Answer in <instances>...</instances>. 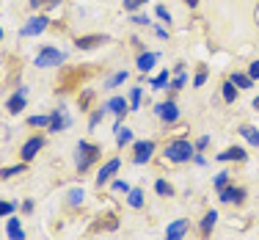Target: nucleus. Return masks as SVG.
<instances>
[{
  "instance_id": "25",
  "label": "nucleus",
  "mask_w": 259,
  "mask_h": 240,
  "mask_svg": "<svg viewBox=\"0 0 259 240\" xmlns=\"http://www.w3.org/2000/svg\"><path fill=\"white\" fill-rule=\"evenodd\" d=\"M141 94H144V89H141V86H138V89H133V94H130V108H133V110L141 108Z\"/></svg>"
},
{
  "instance_id": "34",
  "label": "nucleus",
  "mask_w": 259,
  "mask_h": 240,
  "mask_svg": "<svg viewBox=\"0 0 259 240\" xmlns=\"http://www.w3.org/2000/svg\"><path fill=\"white\" fill-rule=\"evenodd\" d=\"M248 77L251 80H259V61H254V64L248 66Z\"/></svg>"
},
{
  "instance_id": "4",
  "label": "nucleus",
  "mask_w": 259,
  "mask_h": 240,
  "mask_svg": "<svg viewBox=\"0 0 259 240\" xmlns=\"http://www.w3.org/2000/svg\"><path fill=\"white\" fill-rule=\"evenodd\" d=\"M157 116L171 125V122L180 119V108H177V102H171V100H168V102H160V105H157Z\"/></svg>"
},
{
  "instance_id": "16",
  "label": "nucleus",
  "mask_w": 259,
  "mask_h": 240,
  "mask_svg": "<svg viewBox=\"0 0 259 240\" xmlns=\"http://www.w3.org/2000/svg\"><path fill=\"white\" fill-rule=\"evenodd\" d=\"M6 232H9V237H14V240H25V232H22V226H20V221H17V218L9 221Z\"/></svg>"
},
{
  "instance_id": "32",
  "label": "nucleus",
  "mask_w": 259,
  "mask_h": 240,
  "mask_svg": "<svg viewBox=\"0 0 259 240\" xmlns=\"http://www.w3.org/2000/svg\"><path fill=\"white\" fill-rule=\"evenodd\" d=\"M14 213V205H11V202H0V218H3V215H11Z\"/></svg>"
},
{
  "instance_id": "3",
  "label": "nucleus",
  "mask_w": 259,
  "mask_h": 240,
  "mask_svg": "<svg viewBox=\"0 0 259 240\" xmlns=\"http://www.w3.org/2000/svg\"><path fill=\"white\" fill-rule=\"evenodd\" d=\"M61 61H64V55L55 50V47H45V50L36 55V66H41V69H47V66H58Z\"/></svg>"
},
{
  "instance_id": "19",
  "label": "nucleus",
  "mask_w": 259,
  "mask_h": 240,
  "mask_svg": "<svg viewBox=\"0 0 259 240\" xmlns=\"http://www.w3.org/2000/svg\"><path fill=\"white\" fill-rule=\"evenodd\" d=\"M130 207H135V210H138V207H144V190H141V188H133V190H130Z\"/></svg>"
},
{
  "instance_id": "2",
  "label": "nucleus",
  "mask_w": 259,
  "mask_h": 240,
  "mask_svg": "<svg viewBox=\"0 0 259 240\" xmlns=\"http://www.w3.org/2000/svg\"><path fill=\"white\" fill-rule=\"evenodd\" d=\"M100 157V146L89 144V141H80L77 144V169L80 171H89V166Z\"/></svg>"
},
{
  "instance_id": "41",
  "label": "nucleus",
  "mask_w": 259,
  "mask_h": 240,
  "mask_svg": "<svg viewBox=\"0 0 259 240\" xmlns=\"http://www.w3.org/2000/svg\"><path fill=\"white\" fill-rule=\"evenodd\" d=\"M207 144H209V138H207V135H204V138H199V141H196V149H204Z\"/></svg>"
},
{
  "instance_id": "23",
  "label": "nucleus",
  "mask_w": 259,
  "mask_h": 240,
  "mask_svg": "<svg viewBox=\"0 0 259 240\" xmlns=\"http://www.w3.org/2000/svg\"><path fill=\"white\" fill-rule=\"evenodd\" d=\"M224 100H226V102H234V100H237V89H234L232 80H229V83H224Z\"/></svg>"
},
{
  "instance_id": "27",
  "label": "nucleus",
  "mask_w": 259,
  "mask_h": 240,
  "mask_svg": "<svg viewBox=\"0 0 259 240\" xmlns=\"http://www.w3.org/2000/svg\"><path fill=\"white\" fill-rule=\"evenodd\" d=\"M240 133H243V138H248L251 144H256V146H259V133L254 130V127H243Z\"/></svg>"
},
{
  "instance_id": "31",
  "label": "nucleus",
  "mask_w": 259,
  "mask_h": 240,
  "mask_svg": "<svg viewBox=\"0 0 259 240\" xmlns=\"http://www.w3.org/2000/svg\"><path fill=\"white\" fill-rule=\"evenodd\" d=\"M165 83H168V72H163V75H157L155 80H152V89H163Z\"/></svg>"
},
{
  "instance_id": "29",
  "label": "nucleus",
  "mask_w": 259,
  "mask_h": 240,
  "mask_svg": "<svg viewBox=\"0 0 259 240\" xmlns=\"http://www.w3.org/2000/svg\"><path fill=\"white\" fill-rule=\"evenodd\" d=\"M22 171H25V166H14V169H3V171H0V177L9 180V177H14V174H22Z\"/></svg>"
},
{
  "instance_id": "24",
  "label": "nucleus",
  "mask_w": 259,
  "mask_h": 240,
  "mask_svg": "<svg viewBox=\"0 0 259 240\" xmlns=\"http://www.w3.org/2000/svg\"><path fill=\"white\" fill-rule=\"evenodd\" d=\"M124 80H127V72H116V75L110 77L108 83H105V89H116V86H121Z\"/></svg>"
},
{
  "instance_id": "43",
  "label": "nucleus",
  "mask_w": 259,
  "mask_h": 240,
  "mask_svg": "<svg viewBox=\"0 0 259 240\" xmlns=\"http://www.w3.org/2000/svg\"><path fill=\"white\" fill-rule=\"evenodd\" d=\"M0 39H3V30H0Z\"/></svg>"
},
{
  "instance_id": "35",
  "label": "nucleus",
  "mask_w": 259,
  "mask_h": 240,
  "mask_svg": "<svg viewBox=\"0 0 259 240\" xmlns=\"http://www.w3.org/2000/svg\"><path fill=\"white\" fill-rule=\"evenodd\" d=\"M157 17H160V20H165V22H171V14H168L165 6H157Z\"/></svg>"
},
{
  "instance_id": "12",
  "label": "nucleus",
  "mask_w": 259,
  "mask_h": 240,
  "mask_svg": "<svg viewBox=\"0 0 259 240\" xmlns=\"http://www.w3.org/2000/svg\"><path fill=\"white\" fill-rule=\"evenodd\" d=\"M105 36H80V39L75 42V45L80 47V50H94V47H100V45H105Z\"/></svg>"
},
{
  "instance_id": "36",
  "label": "nucleus",
  "mask_w": 259,
  "mask_h": 240,
  "mask_svg": "<svg viewBox=\"0 0 259 240\" xmlns=\"http://www.w3.org/2000/svg\"><path fill=\"white\" fill-rule=\"evenodd\" d=\"M182 86H185V75H182V72H180V77H177L174 83H171V91H180Z\"/></svg>"
},
{
  "instance_id": "39",
  "label": "nucleus",
  "mask_w": 259,
  "mask_h": 240,
  "mask_svg": "<svg viewBox=\"0 0 259 240\" xmlns=\"http://www.w3.org/2000/svg\"><path fill=\"white\" fill-rule=\"evenodd\" d=\"M133 22H135V25H149V17H141V14H135V17H133Z\"/></svg>"
},
{
  "instance_id": "13",
  "label": "nucleus",
  "mask_w": 259,
  "mask_h": 240,
  "mask_svg": "<svg viewBox=\"0 0 259 240\" xmlns=\"http://www.w3.org/2000/svg\"><path fill=\"white\" fill-rule=\"evenodd\" d=\"M22 108H25V89H17V94L9 100V110L11 113H20Z\"/></svg>"
},
{
  "instance_id": "26",
  "label": "nucleus",
  "mask_w": 259,
  "mask_h": 240,
  "mask_svg": "<svg viewBox=\"0 0 259 240\" xmlns=\"http://www.w3.org/2000/svg\"><path fill=\"white\" fill-rule=\"evenodd\" d=\"M53 116H30V125L33 127H50Z\"/></svg>"
},
{
  "instance_id": "6",
  "label": "nucleus",
  "mask_w": 259,
  "mask_h": 240,
  "mask_svg": "<svg viewBox=\"0 0 259 240\" xmlns=\"http://www.w3.org/2000/svg\"><path fill=\"white\" fill-rule=\"evenodd\" d=\"M152 152H155V144H152V141H138V144H135V163H146V160L152 157Z\"/></svg>"
},
{
  "instance_id": "1",
  "label": "nucleus",
  "mask_w": 259,
  "mask_h": 240,
  "mask_svg": "<svg viewBox=\"0 0 259 240\" xmlns=\"http://www.w3.org/2000/svg\"><path fill=\"white\" fill-rule=\"evenodd\" d=\"M193 152H196V146L190 144V141H185V138H177V141H171V144L165 146V157H168L171 163H185V160L193 157Z\"/></svg>"
},
{
  "instance_id": "10",
  "label": "nucleus",
  "mask_w": 259,
  "mask_h": 240,
  "mask_svg": "<svg viewBox=\"0 0 259 240\" xmlns=\"http://www.w3.org/2000/svg\"><path fill=\"white\" fill-rule=\"evenodd\" d=\"M41 144H45V138H30V141H25V146H22V160H33L36 157V152L41 149Z\"/></svg>"
},
{
  "instance_id": "15",
  "label": "nucleus",
  "mask_w": 259,
  "mask_h": 240,
  "mask_svg": "<svg viewBox=\"0 0 259 240\" xmlns=\"http://www.w3.org/2000/svg\"><path fill=\"white\" fill-rule=\"evenodd\" d=\"M64 127H69V119L64 116V110H55V113H53V122H50V130L58 133V130H64Z\"/></svg>"
},
{
  "instance_id": "8",
  "label": "nucleus",
  "mask_w": 259,
  "mask_h": 240,
  "mask_svg": "<svg viewBox=\"0 0 259 240\" xmlns=\"http://www.w3.org/2000/svg\"><path fill=\"white\" fill-rule=\"evenodd\" d=\"M218 196H221V202H243L245 199V190L243 188H234V185H226V188H221L218 190Z\"/></svg>"
},
{
  "instance_id": "38",
  "label": "nucleus",
  "mask_w": 259,
  "mask_h": 240,
  "mask_svg": "<svg viewBox=\"0 0 259 240\" xmlns=\"http://www.w3.org/2000/svg\"><path fill=\"white\" fill-rule=\"evenodd\" d=\"M204 80H207V72H204V69H201V72H199V75H196V77H193V86H204Z\"/></svg>"
},
{
  "instance_id": "5",
  "label": "nucleus",
  "mask_w": 259,
  "mask_h": 240,
  "mask_svg": "<svg viewBox=\"0 0 259 240\" xmlns=\"http://www.w3.org/2000/svg\"><path fill=\"white\" fill-rule=\"evenodd\" d=\"M119 166H121V160H119V157L108 160V163H105L102 169H100V174H97V185H105V182H108L110 177L116 174V171H119Z\"/></svg>"
},
{
  "instance_id": "20",
  "label": "nucleus",
  "mask_w": 259,
  "mask_h": 240,
  "mask_svg": "<svg viewBox=\"0 0 259 240\" xmlns=\"http://www.w3.org/2000/svg\"><path fill=\"white\" fill-rule=\"evenodd\" d=\"M215 221H218V213H215V210H209V213L204 215V221H201V232H204V235H209V232H212Z\"/></svg>"
},
{
  "instance_id": "30",
  "label": "nucleus",
  "mask_w": 259,
  "mask_h": 240,
  "mask_svg": "<svg viewBox=\"0 0 259 240\" xmlns=\"http://www.w3.org/2000/svg\"><path fill=\"white\" fill-rule=\"evenodd\" d=\"M226 185H229V174H226V171H221V174L218 177H215V188H226Z\"/></svg>"
},
{
  "instance_id": "21",
  "label": "nucleus",
  "mask_w": 259,
  "mask_h": 240,
  "mask_svg": "<svg viewBox=\"0 0 259 240\" xmlns=\"http://www.w3.org/2000/svg\"><path fill=\"white\" fill-rule=\"evenodd\" d=\"M232 83L237 86V89H251V77L248 75H240V72H234V75H232Z\"/></svg>"
},
{
  "instance_id": "22",
  "label": "nucleus",
  "mask_w": 259,
  "mask_h": 240,
  "mask_svg": "<svg viewBox=\"0 0 259 240\" xmlns=\"http://www.w3.org/2000/svg\"><path fill=\"white\" fill-rule=\"evenodd\" d=\"M83 196H85L83 188H72V190H69V205H72V207L83 205Z\"/></svg>"
},
{
  "instance_id": "17",
  "label": "nucleus",
  "mask_w": 259,
  "mask_h": 240,
  "mask_svg": "<svg viewBox=\"0 0 259 240\" xmlns=\"http://www.w3.org/2000/svg\"><path fill=\"white\" fill-rule=\"evenodd\" d=\"M155 61H157L155 53H144V55L138 58V69H141V72H149L152 66H155Z\"/></svg>"
},
{
  "instance_id": "40",
  "label": "nucleus",
  "mask_w": 259,
  "mask_h": 240,
  "mask_svg": "<svg viewBox=\"0 0 259 240\" xmlns=\"http://www.w3.org/2000/svg\"><path fill=\"white\" fill-rule=\"evenodd\" d=\"M102 113H105V108H102V110H97V113H94V116H91V122H89V125H91V127H94V125H97V122H100V119H102Z\"/></svg>"
},
{
  "instance_id": "37",
  "label": "nucleus",
  "mask_w": 259,
  "mask_h": 240,
  "mask_svg": "<svg viewBox=\"0 0 259 240\" xmlns=\"http://www.w3.org/2000/svg\"><path fill=\"white\" fill-rule=\"evenodd\" d=\"M113 190H124V193H130V185H127L124 180H116L113 182Z\"/></svg>"
},
{
  "instance_id": "7",
  "label": "nucleus",
  "mask_w": 259,
  "mask_h": 240,
  "mask_svg": "<svg viewBox=\"0 0 259 240\" xmlns=\"http://www.w3.org/2000/svg\"><path fill=\"white\" fill-rule=\"evenodd\" d=\"M47 17H33V20H28V25H22V36H36L41 33V30L47 28Z\"/></svg>"
},
{
  "instance_id": "33",
  "label": "nucleus",
  "mask_w": 259,
  "mask_h": 240,
  "mask_svg": "<svg viewBox=\"0 0 259 240\" xmlns=\"http://www.w3.org/2000/svg\"><path fill=\"white\" fill-rule=\"evenodd\" d=\"M144 3H146V0H124V9L127 11H135V9H141Z\"/></svg>"
},
{
  "instance_id": "9",
  "label": "nucleus",
  "mask_w": 259,
  "mask_h": 240,
  "mask_svg": "<svg viewBox=\"0 0 259 240\" xmlns=\"http://www.w3.org/2000/svg\"><path fill=\"white\" fill-rule=\"evenodd\" d=\"M185 232H188V221H174V224L165 229V240H182L185 237Z\"/></svg>"
},
{
  "instance_id": "18",
  "label": "nucleus",
  "mask_w": 259,
  "mask_h": 240,
  "mask_svg": "<svg viewBox=\"0 0 259 240\" xmlns=\"http://www.w3.org/2000/svg\"><path fill=\"white\" fill-rule=\"evenodd\" d=\"M133 141V130H127V127H121V125H116V144L119 146H124Z\"/></svg>"
},
{
  "instance_id": "42",
  "label": "nucleus",
  "mask_w": 259,
  "mask_h": 240,
  "mask_svg": "<svg viewBox=\"0 0 259 240\" xmlns=\"http://www.w3.org/2000/svg\"><path fill=\"white\" fill-rule=\"evenodd\" d=\"M47 0H30V9H39V6H45Z\"/></svg>"
},
{
  "instance_id": "14",
  "label": "nucleus",
  "mask_w": 259,
  "mask_h": 240,
  "mask_svg": "<svg viewBox=\"0 0 259 240\" xmlns=\"http://www.w3.org/2000/svg\"><path fill=\"white\" fill-rule=\"evenodd\" d=\"M248 155H245V149L243 146H232V149H226V152H221L218 160H245Z\"/></svg>"
},
{
  "instance_id": "28",
  "label": "nucleus",
  "mask_w": 259,
  "mask_h": 240,
  "mask_svg": "<svg viewBox=\"0 0 259 240\" xmlns=\"http://www.w3.org/2000/svg\"><path fill=\"white\" fill-rule=\"evenodd\" d=\"M155 190H157L160 196H171V193H174V188H171V185H168V182H165V180H157Z\"/></svg>"
},
{
  "instance_id": "11",
  "label": "nucleus",
  "mask_w": 259,
  "mask_h": 240,
  "mask_svg": "<svg viewBox=\"0 0 259 240\" xmlns=\"http://www.w3.org/2000/svg\"><path fill=\"white\" fill-rule=\"evenodd\" d=\"M105 110H110V113H116L121 119V116L130 110V105H127V100L124 97H113V100H108V105H105Z\"/></svg>"
}]
</instances>
